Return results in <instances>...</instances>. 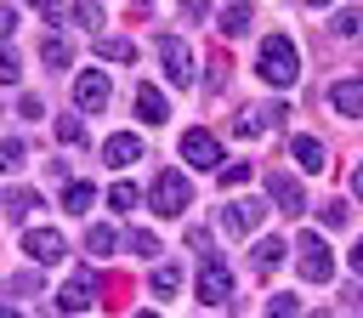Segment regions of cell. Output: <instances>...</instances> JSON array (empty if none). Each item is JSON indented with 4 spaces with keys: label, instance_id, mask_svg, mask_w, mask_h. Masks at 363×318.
<instances>
[{
    "label": "cell",
    "instance_id": "ffe728a7",
    "mask_svg": "<svg viewBox=\"0 0 363 318\" xmlns=\"http://www.w3.org/2000/svg\"><path fill=\"white\" fill-rule=\"evenodd\" d=\"M267 318H301V295H289V290L272 295V301H267Z\"/></svg>",
    "mask_w": 363,
    "mask_h": 318
},
{
    "label": "cell",
    "instance_id": "484cf974",
    "mask_svg": "<svg viewBox=\"0 0 363 318\" xmlns=\"http://www.w3.org/2000/svg\"><path fill=\"white\" fill-rule=\"evenodd\" d=\"M357 23H363V11H352V6H346V11L335 17V34H357Z\"/></svg>",
    "mask_w": 363,
    "mask_h": 318
},
{
    "label": "cell",
    "instance_id": "2e32d148",
    "mask_svg": "<svg viewBox=\"0 0 363 318\" xmlns=\"http://www.w3.org/2000/svg\"><path fill=\"white\" fill-rule=\"evenodd\" d=\"M289 153L301 159V170H323V148H318L312 136H295V142H289Z\"/></svg>",
    "mask_w": 363,
    "mask_h": 318
},
{
    "label": "cell",
    "instance_id": "9c48e42d",
    "mask_svg": "<svg viewBox=\"0 0 363 318\" xmlns=\"http://www.w3.org/2000/svg\"><path fill=\"white\" fill-rule=\"evenodd\" d=\"M74 97H79V108H108V74H79L74 80Z\"/></svg>",
    "mask_w": 363,
    "mask_h": 318
},
{
    "label": "cell",
    "instance_id": "836d02e7",
    "mask_svg": "<svg viewBox=\"0 0 363 318\" xmlns=\"http://www.w3.org/2000/svg\"><path fill=\"white\" fill-rule=\"evenodd\" d=\"M352 193H357V199H363V165H357V170H352Z\"/></svg>",
    "mask_w": 363,
    "mask_h": 318
},
{
    "label": "cell",
    "instance_id": "f546056e",
    "mask_svg": "<svg viewBox=\"0 0 363 318\" xmlns=\"http://www.w3.org/2000/svg\"><path fill=\"white\" fill-rule=\"evenodd\" d=\"M57 136H62V142H79V136H85V125H79V119H62V125H57Z\"/></svg>",
    "mask_w": 363,
    "mask_h": 318
},
{
    "label": "cell",
    "instance_id": "277c9868",
    "mask_svg": "<svg viewBox=\"0 0 363 318\" xmlns=\"http://www.w3.org/2000/svg\"><path fill=\"white\" fill-rule=\"evenodd\" d=\"M301 278H312V284H329V278H335L329 244H323L318 233H301Z\"/></svg>",
    "mask_w": 363,
    "mask_h": 318
},
{
    "label": "cell",
    "instance_id": "8d00e7d4",
    "mask_svg": "<svg viewBox=\"0 0 363 318\" xmlns=\"http://www.w3.org/2000/svg\"><path fill=\"white\" fill-rule=\"evenodd\" d=\"M318 318H323V312H318Z\"/></svg>",
    "mask_w": 363,
    "mask_h": 318
},
{
    "label": "cell",
    "instance_id": "cb8c5ba5",
    "mask_svg": "<svg viewBox=\"0 0 363 318\" xmlns=\"http://www.w3.org/2000/svg\"><path fill=\"white\" fill-rule=\"evenodd\" d=\"M40 57H45V68H62V62H68V40H45Z\"/></svg>",
    "mask_w": 363,
    "mask_h": 318
},
{
    "label": "cell",
    "instance_id": "e575fe53",
    "mask_svg": "<svg viewBox=\"0 0 363 318\" xmlns=\"http://www.w3.org/2000/svg\"><path fill=\"white\" fill-rule=\"evenodd\" d=\"M0 318H17V312H0Z\"/></svg>",
    "mask_w": 363,
    "mask_h": 318
},
{
    "label": "cell",
    "instance_id": "1f68e13d",
    "mask_svg": "<svg viewBox=\"0 0 363 318\" xmlns=\"http://www.w3.org/2000/svg\"><path fill=\"white\" fill-rule=\"evenodd\" d=\"M11 23H17V11H11V6H0V40L11 34Z\"/></svg>",
    "mask_w": 363,
    "mask_h": 318
},
{
    "label": "cell",
    "instance_id": "52a82bcc",
    "mask_svg": "<svg viewBox=\"0 0 363 318\" xmlns=\"http://www.w3.org/2000/svg\"><path fill=\"white\" fill-rule=\"evenodd\" d=\"M91 301H96V278H91V273L68 278V284H62V295H57V307H62V312H85Z\"/></svg>",
    "mask_w": 363,
    "mask_h": 318
},
{
    "label": "cell",
    "instance_id": "4dcf8cb0",
    "mask_svg": "<svg viewBox=\"0 0 363 318\" xmlns=\"http://www.w3.org/2000/svg\"><path fill=\"white\" fill-rule=\"evenodd\" d=\"M11 80H17V57H11V51H0V85H11Z\"/></svg>",
    "mask_w": 363,
    "mask_h": 318
},
{
    "label": "cell",
    "instance_id": "f1b7e54d",
    "mask_svg": "<svg viewBox=\"0 0 363 318\" xmlns=\"http://www.w3.org/2000/svg\"><path fill=\"white\" fill-rule=\"evenodd\" d=\"M130 250H136V256H153L159 238H153V233H130Z\"/></svg>",
    "mask_w": 363,
    "mask_h": 318
},
{
    "label": "cell",
    "instance_id": "e0dca14e",
    "mask_svg": "<svg viewBox=\"0 0 363 318\" xmlns=\"http://www.w3.org/2000/svg\"><path fill=\"white\" fill-rule=\"evenodd\" d=\"M96 51H102V57H113V62H136V45H130V40H119V34H102V40H96Z\"/></svg>",
    "mask_w": 363,
    "mask_h": 318
},
{
    "label": "cell",
    "instance_id": "603a6c76",
    "mask_svg": "<svg viewBox=\"0 0 363 318\" xmlns=\"http://www.w3.org/2000/svg\"><path fill=\"white\" fill-rule=\"evenodd\" d=\"M176 290H182V273L176 267H159L153 273V295H176Z\"/></svg>",
    "mask_w": 363,
    "mask_h": 318
},
{
    "label": "cell",
    "instance_id": "7402d4cb",
    "mask_svg": "<svg viewBox=\"0 0 363 318\" xmlns=\"http://www.w3.org/2000/svg\"><path fill=\"white\" fill-rule=\"evenodd\" d=\"M85 250H91V256H108V250H113V227H91V233H85Z\"/></svg>",
    "mask_w": 363,
    "mask_h": 318
},
{
    "label": "cell",
    "instance_id": "30bf717a",
    "mask_svg": "<svg viewBox=\"0 0 363 318\" xmlns=\"http://www.w3.org/2000/svg\"><path fill=\"white\" fill-rule=\"evenodd\" d=\"M267 193H272V199H278V204H284L289 216H301V210H306V199H301V187H295V182H289L284 170H267Z\"/></svg>",
    "mask_w": 363,
    "mask_h": 318
},
{
    "label": "cell",
    "instance_id": "6da1fadb",
    "mask_svg": "<svg viewBox=\"0 0 363 318\" xmlns=\"http://www.w3.org/2000/svg\"><path fill=\"white\" fill-rule=\"evenodd\" d=\"M255 68H261V80H267V85H295V74H301V62H295V45H289L284 34L261 40V57H255Z\"/></svg>",
    "mask_w": 363,
    "mask_h": 318
},
{
    "label": "cell",
    "instance_id": "4316f807",
    "mask_svg": "<svg viewBox=\"0 0 363 318\" xmlns=\"http://www.w3.org/2000/svg\"><path fill=\"white\" fill-rule=\"evenodd\" d=\"M108 199H113V210H130V204H136V187H130V182H119Z\"/></svg>",
    "mask_w": 363,
    "mask_h": 318
},
{
    "label": "cell",
    "instance_id": "5bb4252c",
    "mask_svg": "<svg viewBox=\"0 0 363 318\" xmlns=\"http://www.w3.org/2000/svg\"><path fill=\"white\" fill-rule=\"evenodd\" d=\"M284 119V108H244L238 114V136H261L267 125H278Z\"/></svg>",
    "mask_w": 363,
    "mask_h": 318
},
{
    "label": "cell",
    "instance_id": "9a60e30c",
    "mask_svg": "<svg viewBox=\"0 0 363 318\" xmlns=\"http://www.w3.org/2000/svg\"><path fill=\"white\" fill-rule=\"evenodd\" d=\"M329 102H335L340 114H352V119H357V114H363V85H357V80H340V85L329 91Z\"/></svg>",
    "mask_w": 363,
    "mask_h": 318
},
{
    "label": "cell",
    "instance_id": "8992f818",
    "mask_svg": "<svg viewBox=\"0 0 363 318\" xmlns=\"http://www.w3.org/2000/svg\"><path fill=\"white\" fill-rule=\"evenodd\" d=\"M182 153H187L199 170H216V165H221V142H216L210 131H187V136H182Z\"/></svg>",
    "mask_w": 363,
    "mask_h": 318
},
{
    "label": "cell",
    "instance_id": "7a4b0ae2",
    "mask_svg": "<svg viewBox=\"0 0 363 318\" xmlns=\"http://www.w3.org/2000/svg\"><path fill=\"white\" fill-rule=\"evenodd\" d=\"M227 295H233V273H227V261H221V256H204V267H199V301L227 307Z\"/></svg>",
    "mask_w": 363,
    "mask_h": 318
},
{
    "label": "cell",
    "instance_id": "ac0fdd59",
    "mask_svg": "<svg viewBox=\"0 0 363 318\" xmlns=\"http://www.w3.org/2000/svg\"><path fill=\"white\" fill-rule=\"evenodd\" d=\"M91 199H96V193H91V182H68V193H62V204H68V210H79V216L91 210Z\"/></svg>",
    "mask_w": 363,
    "mask_h": 318
},
{
    "label": "cell",
    "instance_id": "44dd1931",
    "mask_svg": "<svg viewBox=\"0 0 363 318\" xmlns=\"http://www.w3.org/2000/svg\"><path fill=\"white\" fill-rule=\"evenodd\" d=\"M216 23H221V34H244V23H250V6H227Z\"/></svg>",
    "mask_w": 363,
    "mask_h": 318
},
{
    "label": "cell",
    "instance_id": "d6a6232c",
    "mask_svg": "<svg viewBox=\"0 0 363 318\" xmlns=\"http://www.w3.org/2000/svg\"><path fill=\"white\" fill-rule=\"evenodd\" d=\"M346 261H352V273H363V238L352 244V256H346Z\"/></svg>",
    "mask_w": 363,
    "mask_h": 318
},
{
    "label": "cell",
    "instance_id": "8fae6325",
    "mask_svg": "<svg viewBox=\"0 0 363 318\" xmlns=\"http://www.w3.org/2000/svg\"><path fill=\"white\" fill-rule=\"evenodd\" d=\"M255 221H261V204H255V199H238V204L221 210V227H227V233H250Z\"/></svg>",
    "mask_w": 363,
    "mask_h": 318
},
{
    "label": "cell",
    "instance_id": "d4e9b609",
    "mask_svg": "<svg viewBox=\"0 0 363 318\" xmlns=\"http://www.w3.org/2000/svg\"><path fill=\"white\" fill-rule=\"evenodd\" d=\"M17 165H23V142L6 136V142H0V170H17Z\"/></svg>",
    "mask_w": 363,
    "mask_h": 318
},
{
    "label": "cell",
    "instance_id": "d590c367",
    "mask_svg": "<svg viewBox=\"0 0 363 318\" xmlns=\"http://www.w3.org/2000/svg\"><path fill=\"white\" fill-rule=\"evenodd\" d=\"M136 318H153V312H136Z\"/></svg>",
    "mask_w": 363,
    "mask_h": 318
},
{
    "label": "cell",
    "instance_id": "83f0119b",
    "mask_svg": "<svg viewBox=\"0 0 363 318\" xmlns=\"http://www.w3.org/2000/svg\"><path fill=\"white\" fill-rule=\"evenodd\" d=\"M34 204H40V199H34V193H11V199H6V210H11V216H28V210H34Z\"/></svg>",
    "mask_w": 363,
    "mask_h": 318
},
{
    "label": "cell",
    "instance_id": "ba28073f",
    "mask_svg": "<svg viewBox=\"0 0 363 318\" xmlns=\"http://www.w3.org/2000/svg\"><path fill=\"white\" fill-rule=\"evenodd\" d=\"M23 250H28L34 261H57V256H62V233H51V227H28V233H23Z\"/></svg>",
    "mask_w": 363,
    "mask_h": 318
},
{
    "label": "cell",
    "instance_id": "d6986e66",
    "mask_svg": "<svg viewBox=\"0 0 363 318\" xmlns=\"http://www.w3.org/2000/svg\"><path fill=\"white\" fill-rule=\"evenodd\" d=\"M278 261H284V238H261V244H255V267L267 273V267H278Z\"/></svg>",
    "mask_w": 363,
    "mask_h": 318
},
{
    "label": "cell",
    "instance_id": "5b68a950",
    "mask_svg": "<svg viewBox=\"0 0 363 318\" xmlns=\"http://www.w3.org/2000/svg\"><path fill=\"white\" fill-rule=\"evenodd\" d=\"M159 57H164V74H170V85H193V51H187L176 34H164V40H159Z\"/></svg>",
    "mask_w": 363,
    "mask_h": 318
},
{
    "label": "cell",
    "instance_id": "4fadbf2b",
    "mask_svg": "<svg viewBox=\"0 0 363 318\" xmlns=\"http://www.w3.org/2000/svg\"><path fill=\"white\" fill-rule=\"evenodd\" d=\"M136 114H142L147 125H164V119H170V108H164V97H159L153 85H136Z\"/></svg>",
    "mask_w": 363,
    "mask_h": 318
},
{
    "label": "cell",
    "instance_id": "3957f363",
    "mask_svg": "<svg viewBox=\"0 0 363 318\" xmlns=\"http://www.w3.org/2000/svg\"><path fill=\"white\" fill-rule=\"evenodd\" d=\"M187 182H182V170H159V182H153V210L159 216H182L187 210Z\"/></svg>",
    "mask_w": 363,
    "mask_h": 318
},
{
    "label": "cell",
    "instance_id": "7c38bea8",
    "mask_svg": "<svg viewBox=\"0 0 363 318\" xmlns=\"http://www.w3.org/2000/svg\"><path fill=\"white\" fill-rule=\"evenodd\" d=\"M102 159H108V165H130V159H142V142H136L130 131H119V136L102 142Z\"/></svg>",
    "mask_w": 363,
    "mask_h": 318
}]
</instances>
